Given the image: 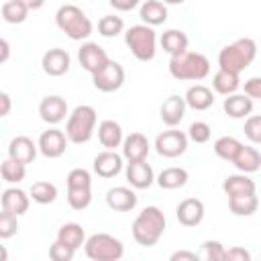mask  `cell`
I'll return each mask as SVG.
<instances>
[{
	"mask_svg": "<svg viewBox=\"0 0 261 261\" xmlns=\"http://www.w3.org/2000/svg\"><path fill=\"white\" fill-rule=\"evenodd\" d=\"M69 65H71V57H69V53H67L65 49H61V47H53V49L45 51L43 57H41V67H43V71H45L47 75H53V77H59V75L67 73Z\"/></svg>",
	"mask_w": 261,
	"mask_h": 261,
	"instance_id": "13",
	"label": "cell"
},
{
	"mask_svg": "<svg viewBox=\"0 0 261 261\" xmlns=\"http://www.w3.org/2000/svg\"><path fill=\"white\" fill-rule=\"evenodd\" d=\"M186 100H184V96H177V94H171L169 98H165L163 100V104H161V108H159V116H161V120H163V124H167V126H177L181 120H184V116H186Z\"/></svg>",
	"mask_w": 261,
	"mask_h": 261,
	"instance_id": "18",
	"label": "cell"
},
{
	"mask_svg": "<svg viewBox=\"0 0 261 261\" xmlns=\"http://www.w3.org/2000/svg\"><path fill=\"white\" fill-rule=\"evenodd\" d=\"M137 4V0H110V6L114 10H133Z\"/></svg>",
	"mask_w": 261,
	"mask_h": 261,
	"instance_id": "47",
	"label": "cell"
},
{
	"mask_svg": "<svg viewBox=\"0 0 261 261\" xmlns=\"http://www.w3.org/2000/svg\"><path fill=\"white\" fill-rule=\"evenodd\" d=\"M210 135H212V128H210V124L208 122H204V120H196V122H192L190 124V128H188V139H192L194 143H208L210 141Z\"/></svg>",
	"mask_w": 261,
	"mask_h": 261,
	"instance_id": "40",
	"label": "cell"
},
{
	"mask_svg": "<svg viewBox=\"0 0 261 261\" xmlns=\"http://www.w3.org/2000/svg\"><path fill=\"white\" fill-rule=\"evenodd\" d=\"M29 194L37 204H53L57 200V186L51 181H35Z\"/></svg>",
	"mask_w": 261,
	"mask_h": 261,
	"instance_id": "36",
	"label": "cell"
},
{
	"mask_svg": "<svg viewBox=\"0 0 261 261\" xmlns=\"http://www.w3.org/2000/svg\"><path fill=\"white\" fill-rule=\"evenodd\" d=\"M124 175H126V181L130 184V188H135V190H145L157 179L155 173H153V167L147 161L126 163Z\"/></svg>",
	"mask_w": 261,
	"mask_h": 261,
	"instance_id": "20",
	"label": "cell"
},
{
	"mask_svg": "<svg viewBox=\"0 0 261 261\" xmlns=\"http://www.w3.org/2000/svg\"><path fill=\"white\" fill-rule=\"evenodd\" d=\"M241 147H243V143L239 141V139H234V137H220V139H216L214 141V145H212V149H214V153L220 157V159H224V161H234V157L239 155V151H241Z\"/></svg>",
	"mask_w": 261,
	"mask_h": 261,
	"instance_id": "35",
	"label": "cell"
},
{
	"mask_svg": "<svg viewBox=\"0 0 261 261\" xmlns=\"http://www.w3.org/2000/svg\"><path fill=\"white\" fill-rule=\"evenodd\" d=\"M0 202H2V210L12 212L14 216H20V214H24L29 210L31 196L24 190H20V188H6L2 192Z\"/></svg>",
	"mask_w": 261,
	"mask_h": 261,
	"instance_id": "22",
	"label": "cell"
},
{
	"mask_svg": "<svg viewBox=\"0 0 261 261\" xmlns=\"http://www.w3.org/2000/svg\"><path fill=\"white\" fill-rule=\"evenodd\" d=\"M96 122H98V114H96L94 106H90V104L75 106L71 110V114L67 116V122H65L67 141L73 145L88 143L96 130Z\"/></svg>",
	"mask_w": 261,
	"mask_h": 261,
	"instance_id": "4",
	"label": "cell"
},
{
	"mask_svg": "<svg viewBox=\"0 0 261 261\" xmlns=\"http://www.w3.org/2000/svg\"><path fill=\"white\" fill-rule=\"evenodd\" d=\"M73 255H75V251H73L71 247L59 243V241H55V243L49 247V257H51V261H71Z\"/></svg>",
	"mask_w": 261,
	"mask_h": 261,
	"instance_id": "43",
	"label": "cell"
},
{
	"mask_svg": "<svg viewBox=\"0 0 261 261\" xmlns=\"http://www.w3.org/2000/svg\"><path fill=\"white\" fill-rule=\"evenodd\" d=\"M0 102H2V110H0V116H8L10 112V96L6 92L0 94Z\"/></svg>",
	"mask_w": 261,
	"mask_h": 261,
	"instance_id": "48",
	"label": "cell"
},
{
	"mask_svg": "<svg viewBox=\"0 0 261 261\" xmlns=\"http://www.w3.org/2000/svg\"><path fill=\"white\" fill-rule=\"evenodd\" d=\"M188 171L184 167H165L159 175H157V184L159 188L163 190H175V188H181L188 184Z\"/></svg>",
	"mask_w": 261,
	"mask_h": 261,
	"instance_id": "32",
	"label": "cell"
},
{
	"mask_svg": "<svg viewBox=\"0 0 261 261\" xmlns=\"http://www.w3.org/2000/svg\"><path fill=\"white\" fill-rule=\"evenodd\" d=\"M57 241L63 243V245H67V247H71L73 251H77L82 245H86L88 239H86V232H84L82 224H77V222H65L57 230Z\"/></svg>",
	"mask_w": 261,
	"mask_h": 261,
	"instance_id": "30",
	"label": "cell"
},
{
	"mask_svg": "<svg viewBox=\"0 0 261 261\" xmlns=\"http://www.w3.org/2000/svg\"><path fill=\"white\" fill-rule=\"evenodd\" d=\"M37 151H39V145L31 137L18 135L8 145V159H12L16 163H22V165H29V163L35 161Z\"/></svg>",
	"mask_w": 261,
	"mask_h": 261,
	"instance_id": "14",
	"label": "cell"
},
{
	"mask_svg": "<svg viewBox=\"0 0 261 261\" xmlns=\"http://www.w3.org/2000/svg\"><path fill=\"white\" fill-rule=\"evenodd\" d=\"M149 151H151V145H149V139L143 133H130L122 141V157L128 163L145 161L147 155H149Z\"/></svg>",
	"mask_w": 261,
	"mask_h": 261,
	"instance_id": "15",
	"label": "cell"
},
{
	"mask_svg": "<svg viewBox=\"0 0 261 261\" xmlns=\"http://www.w3.org/2000/svg\"><path fill=\"white\" fill-rule=\"evenodd\" d=\"M232 165H234L241 173H245V175L255 173V171H259V167H261V153H259L255 147H251V145H243L241 151H239V155L234 157Z\"/></svg>",
	"mask_w": 261,
	"mask_h": 261,
	"instance_id": "28",
	"label": "cell"
},
{
	"mask_svg": "<svg viewBox=\"0 0 261 261\" xmlns=\"http://www.w3.org/2000/svg\"><path fill=\"white\" fill-rule=\"evenodd\" d=\"M169 73L179 82H200L210 73V61L198 51L169 57Z\"/></svg>",
	"mask_w": 261,
	"mask_h": 261,
	"instance_id": "3",
	"label": "cell"
},
{
	"mask_svg": "<svg viewBox=\"0 0 261 261\" xmlns=\"http://www.w3.org/2000/svg\"><path fill=\"white\" fill-rule=\"evenodd\" d=\"M137 194L126 186H116L106 192V204L114 212H128L137 206Z\"/></svg>",
	"mask_w": 261,
	"mask_h": 261,
	"instance_id": "21",
	"label": "cell"
},
{
	"mask_svg": "<svg viewBox=\"0 0 261 261\" xmlns=\"http://www.w3.org/2000/svg\"><path fill=\"white\" fill-rule=\"evenodd\" d=\"M8 259V253H6V247H2V261H6Z\"/></svg>",
	"mask_w": 261,
	"mask_h": 261,
	"instance_id": "50",
	"label": "cell"
},
{
	"mask_svg": "<svg viewBox=\"0 0 261 261\" xmlns=\"http://www.w3.org/2000/svg\"><path fill=\"white\" fill-rule=\"evenodd\" d=\"M0 47H2V55H0V61L4 63L8 59V53H10V47H8V41L6 39H0Z\"/></svg>",
	"mask_w": 261,
	"mask_h": 261,
	"instance_id": "49",
	"label": "cell"
},
{
	"mask_svg": "<svg viewBox=\"0 0 261 261\" xmlns=\"http://www.w3.org/2000/svg\"><path fill=\"white\" fill-rule=\"evenodd\" d=\"M122 29H124V20H122L120 16H116V14H104V16L98 20V33H100L102 37H106V39L120 35Z\"/></svg>",
	"mask_w": 261,
	"mask_h": 261,
	"instance_id": "37",
	"label": "cell"
},
{
	"mask_svg": "<svg viewBox=\"0 0 261 261\" xmlns=\"http://www.w3.org/2000/svg\"><path fill=\"white\" fill-rule=\"evenodd\" d=\"M245 137L255 143V145H261V114H251L247 120H245Z\"/></svg>",
	"mask_w": 261,
	"mask_h": 261,
	"instance_id": "42",
	"label": "cell"
},
{
	"mask_svg": "<svg viewBox=\"0 0 261 261\" xmlns=\"http://www.w3.org/2000/svg\"><path fill=\"white\" fill-rule=\"evenodd\" d=\"M29 10H31L29 8V2H24V0H6L0 6V14H2V18L8 24L24 22L27 16H29Z\"/></svg>",
	"mask_w": 261,
	"mask_h": 261,
	"instance_id": "31",
	"label": "cell"
},
{
	"mask_svg": "<svg viewBox=\"0 0 261 261\" xmlns=\"http://www.w3.org/2000/svg\"><path fill=\"white\" fill-rule=\"evenodd\" d=\"M243 88H245V94H247L251 100H253V98H259V100H261V77H259V75L249 77Z\"/></svg>",
	"mask_w": 261,
	"mask_h": 261,
	"instance_id": "45",
	"label": "cell"
},
{
	"mask_svg": "<svg viewBox=\"0 0 261 261\" xmlns=\"http://www.w3.org/2000/svg\"><path fill=\"white\" fill-rule=\"evenodd\" d=\"M77 59H80L82 67H84L88 73H92V75L98 73L100 69H104V67L110 63L108 53H106L98 43H92V41H88V43H84V45L80 47Z\"/></svg>",
	"mask_w": 261,
	"mask_h": 261,
	"instance_id": "12",
	"label": "cell"
},
{
	"mask_svg": "<svg viewBox=\"0 0 261 261\" xmlns=\"http://www.w3.org/2000/svg\"><path fill=\"white\" fill-rule=\"evenodd\" d=\"M122 165H124L122 155H118L116 151H102L94 157V163H92L94 171L104 179H110V177L118 175L122 171Z\"/></svg>",
	"mask_w": 261,
	"mask_h": 261,
	"instance_id": "19",
	"label": "cell"
},
{
	"mask_svg": "<svg viewBox=\"0 0 261 261\" xmlns=\"http://www.w3.org/2000/svg\"><path fill=\"white\" fill-rule=\"evenodd\" d=\"M98 141L102 143V147L106 151H114L116 147L122 145L124 137H122V126L116 120H102L98 124Z\"/></svg>",
	"mask_w": 261,
	"mask_h": 261,
	"instance_id": "23",
	"label": "cell"
},
{
	"mask_svg": "<svg viewBox=\"0 0 261 261\" xmlns=\"http://www.w3.org/2000/svg\"><path fill=\"white\" fill-rule=\"evenodd\" d=\"M222 190L228 198L232 196H243V194H257V184L255 179H251L245 173H234V175H226L222 181Z\"/></svg>",
	"mask_w": 261,
	"mask_h": 261,
	"instance_id": "24",
	"label": "cell"
},
{
	"mask_svg": "<svg viewBox=\"0 0 261 261\" xmlns=\"http://www.w3.org/2000/svg\"><path fill=\"white\" fill-rule=\"evenodd\" d=\"M239 86H241V77H239L237 73H230V71L218 69V71L214 73V77H212V88H214L218 94H222V96H232V94H237Z\"/></svg>",
	"mask_w": 261,
	"mask_h": 261,
	"instance_id": "34",
	"label": "cell"
},
{
	"mask_svg": "<svg viewBox=\"0 0 261 261\" xmlns=\"http://www.w3.org/2000/svg\"><path fill=\"white\" fill-rule=\"evenodd\" d=\"M39 114L41 118L47 122V124H59L65 114H67V102L65 98L57 96V94H51V96H45L39 104Z\"/></svg>",
	"mask_w": 261,
	"mask_h": 261,
	"instance_id": "16",
	"label": "cell"
},
{
	"mask_svg": "<svg viewBox=\"0 0 261 261\" xmlns=\"http://www.w3.org/2000/svg\"><path fill=\"white\" fill-rule=\"evenodd\" d=\"M224 261H251V253L245 247H228L224 253Z\"/></svg>",
	"mask_w": 261,
	"mask_h": 261,
	"instance_id": "44",
	"label": "cell"
},
{
	"mask_svg": "<svg viewBox=\"0 0 261 261\" xmlns=\"http://www.w3.org/2000/svg\"><path fill=\"white\" fill-rule=\"evenodd\" d=\"M161 47L165 53H169L171 57L175 55H181L188 51V35L179 29H167L163 35H161Z\"/></svg>",
	"mask_w": 261,
	"mask_h": 261,
	"instance_id": "29",
	"label": "cell"
},
{
	"mask_svg": "<svg viewBox=\"0 0 261 261\" xmlns=\"http://www.w3.org/2000/svg\"><path fill=\"white\" fill-rule=\"evenodd\" d=\"M67 202L73 210H86L92 202V175L84 167L67 173Z\"/></svg>",
	"mask_w": 261,
	"mask_h": 261,
	"instance_id": "8",
	"label": "cell"
},
{
	"mask_svg": "<svg viewBox=\"0 0 261 261\" xmlns=\"http://www.w3.org/2000/svg\"><path fill=\"white\" fill-rule=\"evenodd\" d=\"M186 149H188V135H186L184 130L169 128V130L159 133L157 139H155V151H157L161 157L173 159V157L184 155Z\"/></svg>",
	"mask_w": 261,
	"mask_h": 261,
	"instance_id": "9",
	"label": "cell"
},
{
	"mask_svg": "<svg viewBox=\"0 0 261 261\" xmlns=\"http://www.w3.org/2000/svg\"><path fill=\"white\" fill-rule=\"evenodd\" d=\"M139 16L143 24L147 27H157L167 20V6L159 0H145L139 8Z\"/></svg>",
	"mask_w": 261,
	"mask_h": 261,
	"instance_id": "26",
	"label": "cell"
},
{
	"mask_svg": "<svg viewBox=\"0 0 261 261\" xmlns=\"http://www.w3.org/2000/svg\"><path fill=\"white\" fill-rule=\"evenodd\" d=\"M67 143H69V141H67V135H65L63 130L55 128V126L43 130V133L39 135V141H37L41 155H45L47 159H57V157H61V155L65 153V149H67Z\"/></svg>",
	"mask_w": 261,
	"mask_h": 261,
	"instance_id": "11",
	"label": "cell"
},
{
	"mask_svg": "<svg viewBox=\"0 0 261 261\" xmlns=\"http://www.w3.org/2000/svg\"><path fill=\"white\" fill-rule=\"evenodd\" d=\"M186 104L194 110H208L212 104H214V94L208 86L204 84H194L186 90V96H184Z\"/></svg>",
	"mask_w": 261,
	"mask_h": 261,
	"instance_id": "25",
	"label": "cell"
},
{
	"mask_svg": "<svg viewBox=\"0 0 261 261\" xmlns=\"http://www.w3.org/2000/svg\"><path fill=\"white\" fill-rule=\"evenodd\" d=\"M228 208L234 216H251L259 208V198H257V194L232 196V198H228Z\"/></svg>",
	"mask_w": 261,
	"mask_h": 261,
	"instance_id": "33",
	"label": "cell"
},
{
	"mask_svg": "<svg viewBox=\"0 0 261 261\" xmlns=\"http://www.w3.org/2000/svg\"><path fill=\"white\" fill-rule=\"evenodd\" d=\"M222 108L230 118H249L253 112V100L247 94H232L224 98Z\"/></svg>",
	"mask_w": 261,
	"mask_h": 261,
	"instance_id": "27",
	"label": "cell"
},
{
	"mask_svg": "<svg viewBox=\"0 0 261 261\" xmlns=\"http://www.w3.org/2000/svg\"><path fill=\"white\" fill-rule=\"evenodd\" d=\"M92 84L100 92H116L124 84V67L118 61L110 59V63L104 69L92 75Z\"/></svg>",
	"mask_w": 261,
	"mask_h": 261,
	"instance_id": "10",
	"label": "cell"
},
{
	"mask_svg": "<svg viewBox=\"0 0 261 261\" xmlns=\"http://www.w3.org/2000/svg\"><path fill=\"white\" fill-rule=\"evenodd\" d=\"M226 247L220 241H204L200 247V261H224Z\"/></svg>",
	"mask_w": 261,
	"mask_h": 261,
	"instance_id": "39",
	"label": "cell"
},
{
	"mask_svg": "<svg viewBox=\"0 0 261 261\" xmlns=\"http://www.w3.org/2000/svg\"><path fill=\"white\" fill-rule=\"evenodd\" d=\"M169 261H200V255H196L190 249H177L169 255Z\"/></svg>",
	"mask_w": 261,
	"mask_h": 261,
	"instance_id": "46",
	"label": "cell"
},
{
	"mask_svg": "<svg viewBox=\"0 0 261 261\" xmlns=\"http://www.w3.org/2000/svg\"><path fill=\"white\" fill-rule=\"evenodd\" d=\"M0 173H2V179L8 181V184H18L24 179L27 175V165L22 163H16L12 159H4L2 165H0Z\"/></svg>",
	"mask_w": 261,
	"mask_h": 261,
	"instance_id": "38",
	"label": "cell"
},
{
	"mask_svg": "<svg viewBox=\"0 0 261 261\" xmlns=\"http://www.w3.org/2000/svg\"><path fill=\"white\" fill-rule=\"evenodd\" d=\"M18 230V216H14L12 212L2 210L0 212V239H10L12 234H16Z\"/></svg>",
	"mask_w": 261,
	"mask_h": 261,
	"instance_id": "41",
	"label": "cell"
},
{
	"mask_svg": "<svg viewBox=\"0 0 261 261\" xmlns=\"http://www.w3.org/2000/svg\"><path fill=\"white\" fill-rule=\"evenodd\" d=\"M255 57H257V43L249 37H243V39H237L230 45H224L220 49L218 69L239 75L243 69H247L253 63Z\"/></svg>",
	"mask_w": 261,
	"mask_h": 261,
	"instance_id": "1",
	"label": "cell"
},
{
	"mask_svg": "<svg viewBox=\"0 0 261 261\" xmlns=\"http://www.w3.org/2000/svg\"><path fill=\"white\" fill-rule=\"evenodd\" d=\"M165 232V214L157 206L143 208L133 222V239L141 247H153Z\"/></svg>",
	"mask_w": 261,
	"mask_h": 261,
	"instance_id": "2",
	"label": "cell"
},
{
	"mask_svg": "<svg viewBox=\"0 0 261 261\" xmlns=\"http://www.w3.org/2000/svg\"><path fill=\"white\" fill-rule=\"evenodd\" d=\"M55 22L71 41L88 39L92 35V31H94L92 20L88 18V14L80 6H75V4L59 6L57 12H55Z\"/></svg>",
	"mask_w": 261,
	"mask_h": 261,
	"instance_id": "5",
	"label": "cell"
},
{
	"mask_svg": "<svg viewBox=\"0 0 261 261\" xmlns=\"http://www.w3.org/2000/svg\"><path fill=\"white\" fill-rule=\"evenodd\" d=\"M124 43H126V47L130 49V53L139 61H151L155 57L157 37H155L153 27H147V24H133V27H128L126 33H124Z\"/></svg>",
	"mask_w": 261,
	"mask_h": 261,
	"instance_id": "7",
	"label": "cell"
},
{
	"mask_svg": "<svg viewBox=\"0 0 261 261\" xmlns=\"http://www.w3.org/2000/svg\"><path fill=\"white\" fill-rule=\"evenodd\" d=\"M204 202L198 198H186L175 208V216L184 226H198L204 220Z\"/></svg>",
	"mask_w": 261,
	"mask_h": 261,
	"instance_id": "17",
	"label": "cell"
},
{
	"mask_svg": "<svg viewBox=\"0 0 261 261\" xmlns=\"http://www.w3.org/2000/svg\"><path fill=\"white\" fill-rule=\"evenodd\" d=\"M84 251L92 261H120L124 255V245L120 239L108 232H96L86 241Z\"/></svg>",
	"mask_w": 261,
	"mask_h": 261,
	"instance_id": "6",
	"label": "cell"
}]
</instances>
